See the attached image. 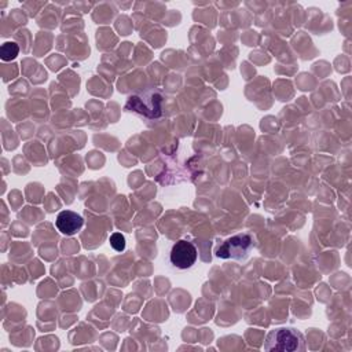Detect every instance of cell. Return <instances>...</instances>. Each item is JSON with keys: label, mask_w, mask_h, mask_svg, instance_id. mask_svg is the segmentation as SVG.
Masks as SVG:
<instances>
[{"label": "cell", "mask_w": 352, "mask_h": 352, "mask_svg": "<svg viewBox=\"0 0 352 352\" xmlns=\"http://www.w3.org/2000/svg\"><path fill=\"white\" fill-rule=\"evenodd\" d=\"M19 52V47L16 43H12V41H7L1 45L0 48V56L3 60H11L14 59Z\"/></svg>", "instance_id": "obj_6"}, {"label": "cell", "mask_w": 352, "mask_h": 352, "mask_svg": "<svg viewBox=\"0 0 352 352\" xmlns=\"http://www.w3.org/2000/svg\"><path fill=\"white\" fill-rule=\"evenodd\" d=\"M197 257H198L197 248L194 246V243H191L186 239L177 241L172 246L170 254H169V260H170L172 265L179 270L190 268L192 264H195Z\"/></svg>", "instance_id": "obj_4"}, {"label": "cell", "mask_w": 352, "mask_h": 352, "mask_svg": "<svg viewBox=\"0 0 352 352\" xmlns=\"http://www.w3.org/2000/svg\"><path fill=\"white\" fill-rule=\"evenodd\" d=\"M253 246V239L248 234H238L226 239L216 250L219 258H243Z\"/></svg>", "instance_id": "obj_2"}, {"label": "cell", "mask_w": 352, "mask_h": 352, "mask_svg": "<svg viewBox=\"0 0 352 352\" xmlns=\"http://www.w3.org/2000/svg\"><path fill=\"white\" fill-rule=\"evenodd\" d=\"M109 242L116 252H122L125 249V236L121 232H113L109 238Z\"/></svg>", "instance_id": "obj_7"}, {"label": "cell", "mask_w": 352, "mask_h": 352, "mask_svg": "<svg viewBox=\"0 0 352 352\" xmlns=\"http://www.w3.org/2000/svg\"><path fill=\"white\" fill-rule=\"evenodd\" d=\"M125 109L139 113L147 118H157L161 116V96L154 92L148 94V96L133 95L128 99Z\"/></svg>", "instance_id": "obj_3"}, {"label": "cell", "mask_w": 352, "mask_h": 352, "mask_svg": "<svg viewBox=\"0 0 352 352\" xmlns=\"http://www.w3.org/2000/svg\"><path fill=\"white\" fill-rule=\"evenodd\" d=\"M82 224H84L82 216L73 210L59 212L56 216V220H55V226H56L58 231L62 232L63 235H69V236L77 234L81 230Z\"/></svg>", "instance_id": "obj_5"}, {"label": "cell", "mask_w": 352, "mask_h": 352, "mask_svg": "<svg viewBox=\"0 0 352 352\" xmlns=\"http://www.w3.org/2000/svg\"><path fill=\"white\" fill-rule=\"evenodd\" d=\"M265 351L296 352L305 349V340L302 333L292 327H278L271 330L264 342Z\"/></svg>", "instance_id": "obj_1"}]
</instances>
